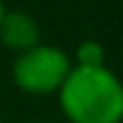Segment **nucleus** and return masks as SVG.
<instances>
[{
  "label": "nucleus",
  "instance_id": "obj_6",
  "mask_svg": "<svg viewBox=\"0 0 123 123\" xmlns=\"http://www.w3.org/2000/svg\"><path fill=\"white\" fill-rule=\"evenodd\" d=\"M0 123H5V121H3V118H0Z\"/></svg>",
  "mask_w": 123,
  "mask_h": 123
},
{
  "label": "nucleus",
  "instance_id": "obj_1",
  "mask_svg": "<svg viewBox=\"0 0 123 123\" xmlns=\"http://www.w3.org/2000/svg\"><path fill=\"white\" fill-rule=\"evenodd\" d=\"M60 109L70 123H121L123 121V82L101 68L73 65L68 80L58 92Z\"/></svg>",
  "mask_w": 123,
  "mask_h": 123
},
{
  "label": "nucleus",
  "instance_id": "obj_3",
  "mask_svg": "<svg viewBox=\"0 0 123 123\" xmlns=\"http://www.w3.org/2000/svg\"><path fill=\"white\" fill-rule=\"evenodd\" d=\"M0 41L15 53H24L41 43V27L24 10H5L0 22Z\"/></svg>",
  "mask_w": 123,
  "mask_h": 123
},
{
  "label": "nucleus",
  "instance_id": "obj_4",
  "mask_svg": "<svg viewBox=\"0 0 123 123\" xmlns=\"http://www.w3.org/2000/svg\"><path fill=\"white\" fill-rule=\"evenodd\" d=\"M77 68H101L106 65V48L94 41V39H85L77 43L75 48V63Z\"/></svg>",
  "mask_w": 123,
  "mask_h": 123
},
{
  "label": "nucleus",
  "instance_id": "obj_2",
  "mask_svg": "<svg viewBox=\"0 0 123 123\" xmlns=\"http://www.w3.org/2000/svg\"><path fill=\"white\" fill-rule=\"evenodd\" d=\"M73 70L68 51L51 43H39L24 53H17L12 63V80L27 94H58Z\"/></svg>",
  "mask_w": 123,
  "mask_h": 123
},
{
  "label": "nucleus",
  "instance_id": "obj_5",
  "mask_svg": "<svg viewBox=\"0 0 123 123\" xmlns=\"http://www.w3.org/2000/svg\"><path fill=\"white\" fill-rule=\"evenodd\" d=\"M5 10H7V7H5V3L0 0V22H3V17H5Z\"/></svg>",
  "mask_w": 123,
  "mask_h": 123
}]
</instances>
